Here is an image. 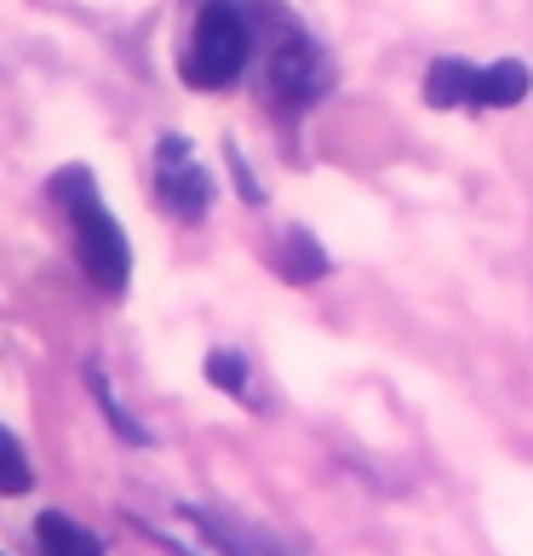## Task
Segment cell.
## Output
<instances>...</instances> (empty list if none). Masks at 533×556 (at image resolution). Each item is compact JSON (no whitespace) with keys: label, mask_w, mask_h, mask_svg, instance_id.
Instances as JSON below:
<instances>
[{"label":"cell","mask_w":533,"mask_h":556,"mask_svg":"<svg viewBox=\"0 0 533 556\" xmlns=\"http://www.w3.org/2000/svg\"><path fill=\"white\" fill-rule=\"evenodd\" d=\"M58 190H69V230H75V258L87 281L98 293H127L132 281V247H127V230L110 218V207L98 201L92 178L87 173H64L58 178Z\"/></svg>","instance_id":"cell-1"},{"label":"cell","mask_w":533,"mask_h":556,"mask_svg":"<svg viewBox=\"0 0 533 556\" xmlns=\"http://www.w3.org/2000/svg\"><path fill=\"white\" fill-rule=\"evenodd\" d=\"M248 52H253V29L241 17L236 0H207L195 12V35H190V70L195 87H236L241 70H248Z\"/></svg>","instance_id":"cell-2"},{"label":"cell","mask_w":533,"mask_h":556,"mask_svg":"<svg viewBox=\"0 0 533 556\" xmlns=\"http://www.w3.org/2000/svg\"><path fill=\"white\" fill-rule=\"evenodd\" d=\"M155 190L183 224H195L201 213L213 207V178L195 161L190 138H161L155 143Z\"/></svg>","instance_id":"cell-3"},{"label":"cell","mask_w":533,"mask_h":556,"mask_svg":"<svg viewBox=\"0 0 533 556\" xmlns=\"http://www.w3.org/2000/svg\"><path fill=\"white\" fill-rule=\"evenodd\" d=\"M270 92L281 104H310L327 92V58L310 47L304 35H287L276 58H270Z\"/></svg>","instance_id":"cell-4"},{"label":"cell","mask_w":533,"mask_h":556,"mask_svg":"<svg viewBox=\"0 0 533 556\" xmlns=\"http://www.w3.org/2000/svg\"><path fill=\"white\" fill-rule=\"evenodd\" d=\"M528 98V70L517 64V58H505V64H487L477 70L470 64V87H465V104L477 110H510Z\"/></svg>","instance_id":"cell-5"},{"label":"cell","mask_w":533,"mask_h":556,"mask_svg":"<svg viewBox=\"0 0 533 556\" xmlns=\"http://www.w3.org/2000/svg\"><path fill=\"white\" fill-rule=\"evenodd\" d=\"M35 540H40V556H104L98 533H87L75 517H64V510H40Z\"/></svg>","instance_id":"cell-6"},{"label":"cell","mask_w":533,"mask_h":556,"mask_svg":"<svg viewBox=\"0 0 533 556\" xmlns=\"http://www.w3.org/2000/svg\"><path fill=\"white\" fill-rule=\"evenodd\" d=\"M29 488H35L29 453H24V442H17L7 425H0V493H7V500H17V493H29Z\"/></svg>","instance_id":"cell-7"},{"label":"cell","mask_w":533,"mask_h":556,"mask_svg":"<svg viewBox=\"0 0 533 556\" xmlns=\"http://www.w3.org/2000/svg\"><path fill=\"white\" fill-rule=\"evenodd\" d=\"M207 379L224 384L230 396H248V367H241V356H230V350H213L207 356Z\"/></svg>","instance_id":"cell-8"}]
</instances>
